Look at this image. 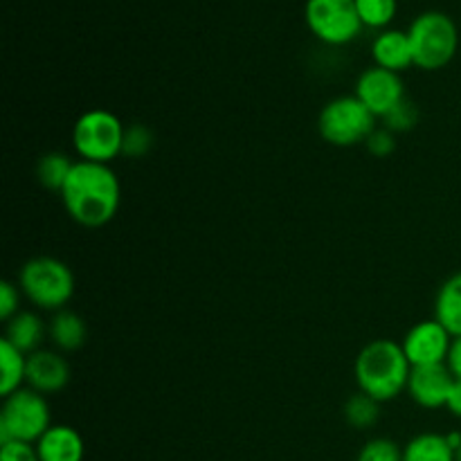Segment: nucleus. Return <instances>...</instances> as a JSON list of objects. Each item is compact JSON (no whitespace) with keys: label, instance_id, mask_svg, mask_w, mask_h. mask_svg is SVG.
Wrapping results in <instances>:
<instances>
[{"label":"nucleus","instance_id":"f257e3e1","mask_svg":"<svg viewBox=\"0 0 461 461\" xmlns=\"http://www.w3.org/2000/svg\"><path fill=\"white\" fill-rule=\"evenodd\" d=\"M63 207L75 223L104 228L115 219L122 201L120 178L111 165L77 160L61 192Z\"/></svg>","mask_w":461,"mask_h":461},{"label":"nucleus","instance_id":"f03ea898","mask_svg":"<svg viewBox=\"0 0 461 461\" xmlns=\"http://www.w3.org/2000/svg\"><path fill=\"white\" fill-rule=\"evenodd\" d=\"M410 372L412 365L403 347L394 340L369 342L354 365V376L360 392L376 399L378 403H387L408 390Z\"/></svg>","mask_w":461,"mask_h":461},{"label":"nucleus","instance_id":"7ed1b4c3","mask_svg":"<svg viewBox=\"0 0 461 461\" xmlns=\"http://www.w3.org/2000/svg\"><path fill=\"white\" fill-rule=\"evenodd\" d=\"M23 295L43 311H63L75 295V275L57 257H34L18 275Z\"/></svg>","mask_w":461,"mask_h":461},{"label":"nucleus","instance_id":"20e7f679","mask_svg":"<svg viewBox=\"0 0 461 461\" xmlns=\"http://www.w3.org/2000/svg\"><path fill=\"white\" fill-rule=\"evenodd\" d=\"M410 45L414 66L421 70H441L455 59L459 32L453 18L444 12H423L410 23Z\"/></svg>","mask_w":461,"mask_h":461},{"label":"nucleus","instance_id":"39448f33","mask_svg":"<svg viewBox=\"0 0 461 461\" xmlns=\"http://www.w3.org/2000/svg\"><path fill=\"white\" fill-rule=\"evenodd\" d=\"M124 131L120 117L106 108H90L77 117L72 126V144L81 160L108 165L122 156Z\"/></svg>","mask_w":461,"mask_h":461},{"label":"nucleus","instance_id":"423d86ee","mask_svg":"<svg viewBox=\"0 0 461 461\" xmlns=\"http://www.w3.org/2000/svg\"><path fill=\"white\" fill-rule=\"evenodd\" d=\"M378 117L356 95L336 97L320 111L318 131L333 147H356L376 131Z\"/></svg>","mask_w":461,"mask_h":461},{"label":"nucleus","instance_id":"0eeeda50","mask_svg":"<svg viewBox=\"0 0 461 461\" xmlns=\"http://www.w3.org/2000/svg\"><path fill=\"white\" fill-rule=\"evenodd\" d=\"M52 426V414L43 394L21 387L14 394L5 396L0 410V444L5 441H25L36 444Z\"/></svg>","mask_w":461,"mask_h":461},{"label":"nucleus","instance_id":"6e6552de","mask_svg":"<svg viewBox=\"0 0 461 461\" xmlns=\"http://www.w3.org/2000/svg\"><path fill=\"white\" fill-rule=\"evenodd\" d=\"M304 21L311 34L331 48L354 43L365 27L356 0H306Z\"/></svg>","mask_w":461,"mask_h":461},{"label":"nucleus","instance_id":"1a4fd4ad","mask_svg":"<svg viewBox=\"0 0 461 461\" xmlns=\"http://www.w3.org/2000/svg\"><path fill=\"white\" fill-rule=\"evenodd\" d=\"M453 340L455 338L444 324L437 320H423L405 333L401 347L412 367H426V365H446Z\"/></svg>","mask_w":461,"mask_h":461},{"label":"nucleus","instance_id":"9d476101","mask_svg":"<svg viewBox=\"0 0 461 461\" xmlns=\"http://www.w3.org/2000/svg\"><path fill=\"white\" fill-rule=\"evenodd\" d=\"M356 97L376 117H385L392 108L405 102V84L399 72L372 66L356 81Z\"/></svg>","mask_w":461,"mask_h":461},{"label":"nucleus","instance_id":"9b49d317","mask_svg":"<svg viewBox=\"0 0 461 461\" xmlns=\"http://www.w3.org/2000/svg\"><path fill=\"white\" fill-rule=\"evenodd\" d=\"M455 385V376L448 365H426L412 367L408 381V394L417 405L426 410H439L448 403L450 390Z\"/></svg>","mask_w":461,"mask_h":461},{"label":"nucleus","instance_id":"f8f14e48","mask_svg":"<svg viewBox=\"0 0 461 461\" xmlns=\"http://www.w3.org/2000/svg\"><path fill=\"white\" fill-rule=\"evenodd\" d=\"M27 387L39 394H57L70 383V365L61 354L39 349L27 356Z\"/></svg>","mask_w":461,"mask_h":461},{"label":"nucleus","instance_id":"ddd939ff","mask_svg":"<svg viewBox=\"0 0 461 461\" xmlns=\"http://www.w3.org/2000/svg\"><path fill=\"white\" fill-rule=\"evenodd\" d=\"M41 461H84V437L66 423H52L43 437L36 441Z\"/></svg>","mask_w":461,"mask_h":461},{"label":"nucleus","instance_id":"4468645a","mask_svg":"<svg viewBox=\"0 0 461 461\" xmlns=\"http://www.w3.org/2000/svg\"><path fill=\"white\" fill-rule=\"evenodd\" d=\"M372 59L374 66L385 68V70L401 72L405 68L414 66L412 45H410L408 32L401 30H383L372 41Z\"/></svg>","mask_w":461,"mask_h":461},{"label":"nucleus","instance_id":"2eb2a0df","mask_svg":"<svg viewBox=\"0 0 461 461\" xmlns=\"http://www.w3.org/2000/svg\"><path fill=\"white\" fill-rule=\"evenodd\" d=\"M48 338L59 351H77L84 347L86 338H88V327L79 313L63 309L57 311L50 320Z\"/></svg>","mask_w":461,"mask_h":461},{"label":"nucleus","instance_id":"dca6fc26","mask_svg":"<svg viewBox=\"0 0 461 461\" xmlns=\"http://www.w3.org/2000/svg\"><path fill=\"white\" fill-rule=\"evenodd\" d=\"M45 336H48V327H45L43 320L36 313H32V311H21L18 315H14L7 322V329H5V338H7L16 349H21L23 354L27 356L39 351Z\"/></svg>","mask_w":461,"mask_h":461},{"label":"nucleus","instance_id":"f3484780","mask_svg":"<svg viewBox=\"0 0 461 461\" xmlns=\"http://www.w3.org/2000/svg\"><path fill=\"white\" fill-rule=\"evenodd\" d=\"M435 320L448 329L453 338H461V273L441 284L435 302Z\"/></svg>","mask_w":461,"mask_h":461},{"label":"nucleus","instance_id":"a211bd4d","mask_svg":"<svg viewBox=\"0 0 461 461\" xmlns=\"http://www.w3.org/2000/svg\"><path fill=\"white\" fill-rule=\"evenodd\" d=\"M27 381V354L12 345L7 338L0 340V394L9 396Z\"/></svg>","mask_w":461,"mask_h":461},{"label":"nucleus","instance_id":"6ab92c4d","mask_svg":"<svg viewBox=\"0 0 461 461\" xmlns=\"http://www.w3.org/2000/svg\"><path fill=\"white\" fill-rule=\"evenodd\" d=\"M403 461H455V450L446 441V435L423 432L405 444Z\"/></svg>","mask_w":461,"mask_h":461},{"label":"nucleus","instance_id":"aec40b11","mask_svg":"<svg viewBox=\"0 0 461 461\" xmlns=\"http://www.w3.org/2000/svg\"><path fill=\"white\" fill-rule=\"evenodd\" d=\"M72 167H75V160H70V156H66V153H45L36 165V178L50 192H61Z\"/></svg>","mask_w":461,"mask_h":461},{"label":"nucleus","instance_id":"412c9836","mask_svg":"<svg viewBox=\"0 0 461 461\" xmlns=\"http://www.w3.org/2000/svg\"><path fill=\"white\" fill-rule=\"evenodd\" d=\"M345 419L356 430H369L381 419V403L365 392L351 396L345 405Z\"/></svg>","mask_w":461,"mask_h":461},{"label":"nucleus","instance_id":"4be33fe9","mask_svg":"<svg viewBox=\"0 0 461 461\" xmlns=\"http://www.w3.org/2000/svg\"><path fill=\"white\" fill-rule=\"evenodd\" d=\"M356 9L369 30H390V23L396 18L399 12V0H356Z\"/></svg>","mask_w":461,"mask_h":461},{"label":"nucleus","instance_id":"5701e85b","mask_svg":"<svg viewBox=\"0 0 461 461\" xmlns=\"http://www.w3.org/2000/svg\"><path fill=\"white\" fill-rule=\"evenodd\" d=\"M356 461H403V448L387 437H376L360 448Z\"/></svg>","mask_w":461,"mask_h":461},{"label":"nucleus","instance_id":"b1692460","mask_svg":"<svg viewBox=\"0 0 461 461\" xmlns=\"http://www.w3.org/2000/svg\"><path fill=\"white\" fill-rule=\"evenodd\" d=\"M153 147V133L149 126L144 124H131L124 131V147H122V156L126 158H142L151 151Z\"/></svg>","mask_w":461,"mask_h":461},{"label":"nucleus","instance_id":"393cba45","mask_svg":"<svg viewBox=\"0 0 461 461\" xmlns=\"http://www.w3.org/2000/svg\"><path fill=\"white\" fill-rule=\"evenodd\" d=\"M417 120H419V113L417 108H414L412 102H401L399 106L392 108L390 113H387L385 117H383V126H385L387 131H392V133H408V131H412L414 126H417Z\"/></svg>","mask_w":461,"mask_h":461},{"label":"nucleus","instance_id":"a878e982","mask_svg":"<svg viewBox=\"0 0 461 461\" xmlns=\"http://www.w3.org/2000/svg\"><path fill=\"white\" fill-rule=\"evenodd\" d=\"M21 286L12 282L0 284V318L5 322L14 318V315L21 313Z\"/></svg>","mask_w":461,"mask_h":461},{"label":"nucleus","instance_id":"bb28decb","mask_svg":"<svg viewBox=\"0 0 461 461\" xmlns=\"http://www.w3.org/2000/svg\"><path fill=\"white\" fill-rule=\"evenodd\" d=\"M0 461H41L36 444L25 441H5L0 444Z\"/></svg>","mask_w":461,"mask_h":461},{"label":"nucleus","instance_id":"cd10ccee","mask_svg":"<svg viewBox=\"0 0 461 461\" xmlns=\"http://www.w3.org/2000/svg\"><path fill=\"white\" fill-rule=\"evenodd\" d=\"M367 151L376 158H387L394 153L396 149V135L392 131H387L385 126L383 129H376L372 135L367 138Z\"/></svg>","mask_w":461,"mask_h":461},{"label":"nucleus","instance_id":"c85d7f7f","mask_svg":"<svg viewBox=\"0 0 461 461\" xmlns=\"http://www.w3.org/2000/svg\"><path fill=\"white\" fill-rule=\"evenodd\" d=\"M446 365H448L455 381H461V338H455L453 340V347H450V354H448V360H446Z\"/></svg>","mask_w":461,"mask_h":461},{"label":"nucleus","instance_id":"c756f323","mask_svg":"<svg viewBox=\"0 0 461 461\" xmlns=\"http://www.w3.org/2000/svg\"><path fill=\"white\" fill-rule=\"evenodd\" d=\"M446 408L450 410V414H455V417L461 419V381H455L453 390H450V396H448V403H446Z\"/></svg>","mask_w":461,"mask_h":461},{"label":"nucleus","instance_id":"7c9ffc66","mask_svg":"<svg viewBox=\"0 0 461 461\" xmlns=\"http://www.w3.org/2000/svg\"><path fill=\"white\" fill-rule=\"evenodd\" d=\"M446 441H448V446L453 450L461 448V432H448V435H446Z\"/></svg>","mask_w":461,"mask_h":461},{"label":"nucleus","instance_id":"2f4dec72","mask_svg":"<svg viewBox=\"0 0 461 461\" xmlns=\"http://www.w3.org/2000/svg\"><path fill=\"white\" fill-rule=\"evenodd\" d=\"M455 461H461V448L455 450Z\"/></svg>","mask_w":461,"mask_h":461}]
</instances>
